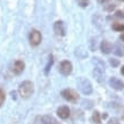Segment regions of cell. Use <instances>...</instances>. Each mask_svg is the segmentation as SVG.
<instances>
[{
  "label": "cell",
  "mask_w": 124,
  "mask_h": 124,
  "mask_svg": "<svg viewBox=\"0 0 124 124\" xmlns=\"http://www.w3.org/2000/svg\"><path fill=\"white\" fill-rule=\"evenodd\" d=\"M109 63H110V65H112V66H114V67H116V66H118V65H120V62H118L117 59H114V58L109 59Z\"/></svg>",
  "instance_id": "17"
},
{
  "label": "cell",
  "mask_w": 124,
  "mask_h": 124,
  "mask_svg": "<svg viewBox=\"0 0 124 124\" xmlns=\"http://www.w3.org/2000/svg\"><path fill=\"white\" fill-rule=\"evenodd\" d=\"M120 40H121V41H123V42H124V33H122V34L120 35Z\"/></svg>",
  "instance_id": "20"
},
{
  "label": "cell",
  "mask_w": 124,
  "mask_h": 124,
  "mask_svg": "<svg viewBox=\"0 0 124 124\" xmlns=\"http://www.w3.org/2000/svg\"><path fill=\"white\" fill-rule=\"evenodd\" d=\"M5 99H6V94H5V91L0 89V107L2 106V104L5 102Z\"/></svg>",
  "instance_id": "16"
},
{
  "label": "cell",
  "mask_w": 124,
  "mask_h": 124,
  "mask_svg": "<svg viewBox=\"0 0 124 124\" xmlns=\"http://www.w3.org/2000/svg\"><path fill=\"white\" fill-rule=\"evenodd\" d=\"M102 2H107V1H109V0H101Z\"/></svg>",
  "instance_id": "22"
},
{
  "label": "cell",
  "mask_w": 124,
  "mask_h": 124,
  "mask_svg": "<svg viewBox=\"0 0 124 124\" xmlns=\"http://www.w3.org/2000/svg\"><path fill=\"white\" fill-rule=\"evenodd\" d=\"M57 115L60 117V118H63V120H66L70 117L71 115V110L68 108L67 106H60L59 108L57 109Z\"/></svg>",
  "instance_id": "9"
},
{
  "label": "cell",
  "mask_w": 124,
  "mask_h": 124,
  "mask_svg": "<svg viewBox=\"0 0 124 124\" xmlns=\"http://www.w3.org/2000/svg\"><path fill=\"white\" fill-rule=\"evenodd\" d=\"M108 124H121V123L116 120V118H110L109 122H108Z\"/></svg>",
  "instance_id": "18"
},
{
  "label": "cell",
  "mask_w": 124,
  "mask_h": 124,
  "mask_svg": "<svg viewBox=\"0 0 124 124\" xmlns=\"http://www.w3.org/2000/svg\"><path fill=\"white\" fill-rule=\"evenodd\" d=\"M41 122H42V124H62L54 116H51V115H45V116H42Z\"/></svg>",
  "instance_id": "12"
},
{
  "label": "cell",
  "mask_w": 124,
  "mask_h": 124,
  "mask_svg": "<svg viewBox=\"0 0 124 124\" xmlns=\"http://www.w3.org/2000/svg\"><path fill=\"white\" fill-rule=\"evenodd\" d=\"M18 92H19V96L24 99H27L30 98L34 92V85L33 83L31 81H24L19 84V88H18Z\"/></svg>",
  "instance_id": "1"
},
{
  "label": "cell",
  "mask_w": 124,
  "mask_h": 124,
  "mask_svg": "<svg viewBox=\"0 0 124 124\" xmlns=\"http://www.w3.org/2000/svg\"><path fill=\"white\" fill-rule=\"evenodd\" d=\"M100 50H101L102 54L108 55V54H110L113 51V43L109 42L108 40H104L101 42V45H100Z\"/></svg>",
  "instance_id": "10"
},
{
  "label": "cell",
  "mask_w": 124,
  "mask_h": 124,
  "mask_svg": "<svg viewBox=\"0 0 124 124\" xmlns=\"http://www.w3.org/2000/svg\"><path fill=\"white\" fill-rule=\"evenodd\" d=\"M59 72L62 75L64 76H67L70 75L73 71V66H72V63L71 62H68V60H63L62 63L59 64Z\"/></svg>",
  "instance_id": "4"
},
{
  "label": "cell",
  "mask_w": 124,
  "mask_h": 124,
  "mask_svg": "<svg viewBox=\"0 0 124 124\" xmlns=\"http://www.w3.org/2000/svg\"><path fill=\"white\" fill-rule=\"evenodd\" d=\"M116 16H117V17H120V18H124V14L121 10L116 11Z\"/></svg>",
  "instance_id": "19"
},
{
  "label": "cell",
  "mask_w": 124,
  "mask_h": 124,
  "mask_svg": "<svg viewBox=\"0 0 124 124\" xmlns=\"http://www.w3.org/2000/svg\"><path fill=\"white\" fill-rule=\"evenodd\" d=\"M112 29L117 31V32H124V24H122V23H114L112 25Z\"/></svg>",
  "instance_id": "13"
},
{
  "label": "cell",
  "mask_w": 124,
  "mask_h": 124,
  "mask_svg": "<svg viewBox=\"0 0 124 124\" xmlns=\"http://www.w3.org/2000/svg\"><path fill=\"white\" fill-rule=\"evenodd\" d=\"M25 68V64L23 60H16L14 64L11 65V72L16 74V75H19Z\"/></svg>",
  "instance_id": "7"
},
{
  "label": "cell",
  "mask_w": 124,
  "mask_h": 124,
  "mask_svg": "<svg viewBox=\"0 0 124 124\" xmlns=\"http://www.w3.org/2000/svg\"><path fill=\"white\" fill-rule=\"evenodd\" d=\"M78 86H79V89L81 90V92L84 94H90L92 92V84L85 78H79V80H78Z\"/></svg>",
  "instance_id": "2"
},
{
  "label": "cell",
  "mask_w": 124,
  "mask_h": 124,
  "mask_svg": "<svg viewBox=\"0 0 124 124\" xmlns=\"http://www.w3.org/2000/svg\"><path fill=\"white\" fill-rule=\"evenodd\" d=\"M78 4H79L80 7L85 8V7H88V5H89V0H78Z\"/></svg>",
  "instance_id": "15"
},
{
  "label": "cell",
  "mask_w": 124,
  "mask_h": 124,
  "mask_svg": "<svg viewBox=\"0 0 124 124\" xmlns=\"http://www.w3.org/2000/svg\"><path fill=\"white\" fill-rule=\"evenodd\" d=\"M109 85L116 91H122L124 89V82L122 80L117 79V78H110L109 80Z\"/></svg>",
  "instance_id": "6"
},
{
  "label": "cell",
  "mask_w": 124,
  "mask_h": 124,
  "mask_svg": "<svg viewBox=\"0 0 124 124\" xmlns=\"http://www.w3.org/2000/svg\"><path fill=\"white\" fill-rule=\"evenodd\" d=\"M92 121H93L96 124H101V120H100V115L98 112H94L92 114Z\"/></svg>",
  "instance_id": "14"
},
{
  "label": "cell",
  "mask_w": 124,
  "mask_h": 124,
  "mask_svg": "<svg viewBox=\"0 0 124 124\" xmlns=\"http://www.w3.org/2000/svg\"><path fill=\"white\" fill-rule=\"evenodd\" d=\"M122 1H124V0H122Z\"/></svg>",
  "instance_id": "23"
},
{
  "label": "cell",
  "mask_w": 124,
  "mask_h": 124,
  "mask_svg": "<svg viewBox=\"0 0 124 124\" xmlns=\"http://www.w3.org/2000/svg\"><path fill=\"white\" fill-rule=\"evenodd\" d=\"M62 97L70 102H78L80 98L79 93L75 90H73V89H64L62 91Z\"/></svg>",
  "instance_id": "3"
},
{
  "label": "cell",
  "mask_w": 124,
  "mask_h": 124,
  "mask_svg": "<svg viewBox=\"0 0 124 124\" xmlns=\"http://www.w3.org/2000/svg\"><path fill=\"white\" fill-rule=\"evenodd\" d=\"M121 73H122V74H123V75H124V66H123V67H122V68H121Z\"/></svg>",
  "instance_id": "21"
},
{
  "label": "cell",
  "mask_w": 124,
  "mask_h": 124,
  "mask_svg": "<svg viewBox=\"0 0 124 124\" xmlns=\"http://www.w3.org/2000/svg\"><path fill=\"white\" fill-rule=\"evenodd\" d=\"M54 32L56 33V35H59V37H64L66 31H65V25L62 21H57L54 24Z\"/></svg>",
  "instance_id": "8"
},
{
  "label": "cell",
  "mask_w": 124,
  "mask_h": 124,
  "mask_svg": "<svg viewBox=\"0 0 124 124\" xmlns=\"http://www.w3.org/2000/svg\"><path fill=\"white\" fill-rule=\"evenodd\" d=\"M29 40H30V43L31 46H34L37 47L41 43V40H42V35L41 33L39 32L38 30H32L30 32V37H29Z\"/></svg>",
  "instance_id": "5"
},
{
  "label": "cell",
  "mask_w": 124,
  "mask_h": 124,
  "mask_svg": "<svg viewBox=\"0 0 124 124\" xmlns=\"http://www.w3.org/2000/svg\"><path fill=\"white\" fill-rule=\"evenodd\" d=\"M92 63H93V65H94V70H98V71H101V72L106 71L105 63H104L99 57H93V58H92Z\"/></svg>",
  "instance_id": "11"
}]
</instances>
